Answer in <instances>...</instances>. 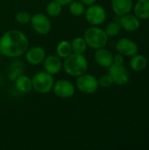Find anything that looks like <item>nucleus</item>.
<instances>
[{
    "label": "nucleus",
    "instance_id": "1",
    "mask_svg": "<svg viewBox=\"0 0 149 150\" xmlns=\"http://www.w3.org/2000/svg\"><path fill=\"white\" fill-rule=\"evenodd\" d=\"M29 47L25 33L18 29H11L0 37V54L8 58H19Z\"/></svg>",
    "mask_w": 149,
    "mask_h": 150
},
{
    "label": "nucleus",
    "instance_id": "16",
    "mask_svg": "<svg viewBox=\"0 0 149 150\" xmlns=\"http://www.w3.org/2000/svg\"><path fill=\"white\" fill-rule=\"evenodd\" d=\"M14 87L15 89L22 93V94H26L29 93L32 90V78L29 77L26 75H20L18 76L15 81H14Z\"/></svg>",
    "mask_w": 149,
    "mask_h": 150
},
{
    "label": "nucleus",
    "instance_id": "19",
    "mask_svg": "<svg viewBox=\"0 0 149 150\" xmlns=\"http://www.w3.org/2000/svg\"><path fill=\"white\" fill-rule=\"evenodd\" d=\"M130 68L136 72H141L144 70L148 66V59L145 55L141 54H136L133 56H131L130 62H129Z\"/></svg>",
    "mask_w": 149,
    "mask_h": 150
},
{
    "label": "nucleus",
    "instance_id": "24",
    "mask_svg": "<svg viewBox=\"0 0 149 150\" xmlns=\"http://www.w3.org/2000/svg\"><path fill=\"white\" fill-rule=\"evenodd\" d=\"M121 30H122V28H121L119 23L117 21H112V22L108 23L105 28V31L109 38L117 37L118 35H119Z\"/></svg>",
    "mask_w": 149,
    "mask_h": 150
},
{
    "label": "nucleus",
    "instance_id": "12",
    "mask_svg": "<svg viewBox=\"0 0 149 150\" xmlns=\"http://www.w3.org/2000/svg\"><path fill=\"white\" fill-rule=\"evenodd\" d=\"M119 23L122 29L128 33H133L141 27V19L133 13H126L119 17Z\"/></svg>",
    "mask_w": 149,
    "mask_h": 150
},
{
    "label": "nucleus",
    "instance_id": "18",
    "mask_svg": "<svg viewBox=\"0 0 149 150\" xmlns=\"http://www.w3.org/2000/svg\"><path fill=\"white\" fill-rule=\"evenodd\" d=\"M24 62L18 58H13V61L11 62L8 71V78L10 81L14 82L15 79L20 75L24 74Z\"/></svg>",
    "mask_w": 149,
    "mask_h": 150
},
{
    "label": "nucleus",
    "instance_id": "21",
    "mask_svg": "<svg viewBox=\"0 0 149 150\" xmlns=\"http://www.w3.org/2000/svg\"><path fill=\"white\" fill-rule=\"evenodd\" d=\"M62 11V5L56 0H51L46 6L47 15L50 18H57Z\"/></svg>",
    "mask_w": 149,
    "mask_h": 150
},
{
    "label": "nucleus",
    "instance_id": "14",
    "mask_svg": "<svg viewBox=\"0 0 149 150\" xmlns=\"http://www.w3.org/2000/svg\"><path fill=\"white\" fill-rule=\"evenodd\" d=\"M94 59L96 63L102 68L108 69L112 64H113V54L105 47L96 49L94 53Z\"/></svg>",
    "mask_w": 149,
    "mask_h": 150
},
{
    "label": "nucleus",
    "instance_id": "25",
    "mask_svg": "<svg viewBox=\"0 0 149 150\" xmlns=\"http://www.w3.org/2000/svg\"><path fill=\"white\" fill-rule=\"evenodd\" d=\"M31 17L32 15L25 11H18L16 12L14 18L16 20L17 23L20 24V25H27L30 23L31 20Z\"/></svg>",
    "mask_w": 149,
    "mask_h": 150
},
{
    "label": "nucleus",
    "instance_id": "10",
    "mask_svg": "<svg viewBox=\"0 0 149 150\" xmlns=\"http://www.w3.org/2000/svg\"><path fill=\"white\" fill-rule=\"evenodd\" d=\"M115 49L124 56L131 57L139 52L138 44L129 38H120L115 43Z\"/></svg>",
    "mask_w": 149,
    "mask_h": 150
},
{
    "label": "nucleus",
    "instance_id": "2",
    "mask_svg": "<svg viewBox=\"0 0 149 150\" xmlns=\"http://www.w3.org/2000/svg\"><path fill=\"white\" fill-rule=\"evenodd\" d=\"M63 60L62 69L67 75L72 77H77L86 73L89 69V61L84 54L72 53Z\"/></svg>",
    "mask_w": 149,
    "mask_h": 150
},
{
    "label": "nucleus",
    "instance_id": "11",
    "mask_svg": "<svg viewBox=\"0 0 149 150\" xmlns=\"http://www.w3.org/2000/svg\"><path fill=\"white\" fill-rule=\"evenodd\" d=\"M47 56L46 50L40 46H33L28 47L25 53V61L32 66L40 65L43 62Z\"/></svg>",
    "mask_w": 149,
    "mask_h": 150
},
{
    "label": "nucleus",
    "instance_id": "23",
    "mask_svg": "<svg viewBox=\"0 0 149 150\" xmlns=\"http://www.w3.org/2000/svg\"><path fill=\"white\" fill-rule=\"evenodd\" d=\"M69 12L76 17H80L84 14L86 6L80 0H74L68 4Z\"/></svg>",
    "mask_w": 149,
    "mask_h": 150
},
{
    "label": "nucleus",
    "instance_id": "15",
    "mask_svg": "<svg viewBox=\"0 0 149 150\" xmlns=\"http://www.w3.org/2000/svg\"><path fill=\"white\" fill-rule=\"evenodd\" d=\"M133 4V0H111L112 9L118 17L131 12Z\"/></svg>",
    "mask_w": 149,
    "mask_h": 150
},
{
    "label": "nucleus",
    "instance_id": "5",
    "mask_svg": "<svg viewBox=\"0 0 149 150\" xmlns=\"http://www.w3.org/2000/svg\"><path fill=\"white\" fill-rule=\"evenodd\" d=\"M75 85L80 92L88 95L95 93L99 88L97 78L87 72L76 77Z\"/></svg>",
    "mask_w": 149,
    "mask_h": 150
},
{
    "label": "nucleus",
    "instance_id": "29",
    "mask_svg": "<svg viewBox=\"0 0 149 150\" xmlns=\"http://www.w3.org/2000/svg\"><path fill=\"white\" fill-rule=\"evenodd\" d=\"M58 3H60L62 6H65V5H68L72 1L74 0H56Z\"/></svg>",
    "mask_w": 149,
    "mask_h": 150
},
{
    "label": "nucleus",
    "instance_id": "30",
    "mask_svg": "<svg viewBox=\"0 0 149 150\" xmlns=\"http://www.w3.org/2000/svg\"><path fill=\"white\" fill-rule=\"evenodd\" d=\"M0 59H1V54H0Z\"/></svg>",
    "mask_w": 149,
    "mask_h": 150
},
{
    "label": "nucleus",
    "instance_id": "20",
    "mask_svg": "<svg viewBox=\"0 0 149 150\" xmlns=\"http://www.w3.org/2000/svg\"><path fill=\"white\" fill-rule=\"evenodd\" d=\"M71 43L68 40H61L56 46V55L61 59H65L72 54Z\"/></svg>",
    "mask_w": 149,
    "mask_h": 150
},
{
    "label": "nucleus",
    "instance_id": "4",
    "mask_svg": "<svg viewBox=\"0 0 149 150\" xmlns=\"http://www.w3.org/2000/svg\"><path fill=\"white\" fill-rule=\"evenodd\" d=\"M32 90L40 94H47L52 91L54 83V76L45 70L36 72L32 77Z\"/></svg>",
    "mask_w": 149,
    "mask_h": 150
},
{
    "label": "nucleus",
    "instance_id": "7",
    "mask_svg": "<svg viewBox=\"0 0 149 150\" xmlns=\"http://www.w3.org/2000/svg\"><path fill=\"white\" fill-rule=\"evenodd\" d=\"M30 25L32 29L40 35H47L50 33L52 24L49 17L44 13H35L32 15Z\"/></svg>",
    "mask_w": 149,
    "mask_h": 150
},
{
    "label": "nucleus",
    "instance_id": "27",
    "mask_svg": "<svg viewBox=\"0 0 149 150\" xmlns=\"http://www.w3.org/2000/svg\"><path fill=\"white\" fill-rule=\"evenodd\" d=\"M124 55L118 53L113 55V63L115 64H124Z\"/></svg>",
    "mask_w": 149,
    "mask_h": 150
},
{
    "label": "nucleus",
    "instance_id": "22",
    "mask_svg": "<svg viewBox=\"0 0 149 150\" xmlns=\"http://www.w3.org/2000/svg\"><path fill=\"white\" fill-rule=\"evenodd\" d=\"M70 43L72 52L75 54H84L87 50L88 46L83 37H76Z\"/></svg>",
    "mask_w": 149,
    "mask_h": 150
},
{
    "label": "nucleus",
    "instance_id": "26",
    "mask_svg": "<svg viewBox=\"0 0 149 150\" xmlns=\"http://www.w3.org/2000/svg\"><path fill=\"white\" fill-rule=\"evenodd\" d=\"M97 80H98L99 86L103 87V88H109L112 84H114V83H113V81H112V77L110 76L109 74L100 76Z\"/></svg>",
    "mask_w": 149,
    "mask_h": 150
},
{
    "label": "nucleus",
    "instance_id": "8",
    "mask_svg": "<svg viewBox=\"0 0 149 150\" xmlns=\"http://www.w3.org/2000/svg\"><path fill=\"white\" fill-rule=\"evenodd\" d=\"M108 74L117 85H126L130 81V73L124 64H112L108 68Z\"/></svg>",
    "mask_w": 149,
    "mask_h": 150
},
{
    "label": "nucleus",
    "instance_id": "6",
    "mask_svg": "<svg viewBox=\"0 0 149 150\" xmlns=\"http://www.w3.org/2000/svg\"><path fill=\"white\" fill-rule=\"evenodd\" d=\"M85 18L90 25H103L107 18V13L105 9L97 4H91L88 6L84 12Z\"/></svg>",
    "mask_w": 149,
    "mask_h": 150
},
{
    "label": "nucleus",
    "instance_id": "17",
    "mask_svg": "<svg viewBox=\"0 0 149 150\" xmlns=\"http://www.w3.org/2000/svg\"><path fill=\"white\" fill-rule=\"evenodd\" d=\"M133 10L141 20L149 19V0H138L133 4Z\"/></svg>",
    "mask_w": 149,
    "mask_h": 150
},
{
    "label": "nucleus",
    "instance_id": "3",
    "mask_svg": "<svg viewBox=\"0 0 149 150\" xmlns=\"http://www.w3.org/2000/svg\"><path fill=\"white\" fill-rule=\"evenodd\" d=\"M83 39L85 40L88 47L94 50L105 47L109 41V37L105 29L98 25H91L87 28L83 33Z\"/></svg>",
    "mask_w": 149,
    "mask_h": 150
},
{
    "label": "nucleus",
    "instance_id": "28",
    "mask_svg": "<svg viewBox=\"0 0 149 150\" xmlns=\"http://www.w3.org/2000/svg\"><path fill=\"white\" fill-rule=\"evenodd\" d=\"M85 6H90L91 4H94L97 3V0H80Z\"/></svg>",
    "mask_w": 149,
    "mask_h": 150
},
{
    "label": "nucleus",
    "instance_id": "9",
    "mask_svg": "<svg viewBox=\"0 0 149 150\" xmlns=\"http://www.w3.org/2000/svg\"><path fill=\"white\" fill-rule=\"evenodd\" d=\"M76 90V85L71 81L68 79H59L54 82L52 91L58 98H69L75 95Z\"/></svg>",
    "mask_w": 149,
    "mask_h": 150
},
{
    "label": "nucleus",
    "instance_id": "13",
    "mask_svg": "<svg viewBox=\"0 0 149 150\" xmlns=\"http://www.w3.org/2000/svg\"><path fill=\"white\" fill-rule=\"evenodd\" d=\"M42 63L44 70L52 76L59 74L62 69V61L56 54H50L46 56Z\"/></svg>",
    "mask_w": 149,
    "mask_h": 150
}]
</instances>
